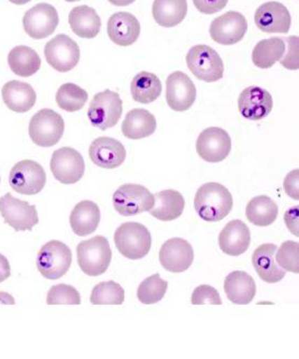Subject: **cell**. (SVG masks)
<instances>
[{
    "instance_id": "36",
    "label": "cell",
    "mask_w": 299,
    "mask_h": 359,
    "mask_svg": "<svg viewBox=\"0 0 299 359\" xmlns=\"http://www.w3.org/2000/svg\"><path fill=\"white\" fill-rule=\"evenodd\" d=\"M167 287V281L163 280L158 273H155L140 283L137 291V297L142 304H155L163 299Z\"/></svg>"
},
{
    "instance_id": "39",
    "label": "cell",
    "mask_w": 299,
    "mask_h": 359,
    "mask_svg": "<svg viewBox=\"0 0 299 359\" xmlns=\"http://www.w3.org/2000/svg\"><path fill=\"white\" fill-rule=\"evenodd\" d=\"M82 302L78 291L72 285H53L47 295V304H71L79 305Z\"/></svg>"
},
{
    "instance_id": "49",
    "label": "cell",
    "mask_w": 299,
    "mask_h": 359,
    "mask_svg": "<svg viewBox=\"0 0 299 359\" xmlns=\"http://www.w3.org/2000/svg\"><path fill=\"white\" fill-rule=\"evenodd\" d=\"M65 1H69V3H75V1H79V0H65Z\"/></svg>"
},
{
    "instance_id": "45",
    "label": "cell",
    "mask_w": 299,
    "mask_h": 359,
    "mask_svg": "<svg viewBox=\"0 0 299 359\" xmlns=\"http://www.w3.org/2000/svg\"><path fill=\"white\" fill-rule=\"evenodd\" d=\"M11 275V269H10L9 261L0 254V283L7 280Z\"/></svg>"
},
{
    "instance_id": "23",
    "label": "cell",
    "mask_w": 299,
    "mask_h": 359,
    "mask_svg": "<svg viewBox=\"0 0 299 359\" xmlns=\"http://www.w3.org/2000/svg\"><path fill=\"white\" fill-rule=\"evenodd\" d=\"M278 247L273 243H265L253 253L251 262L261 280L267 283H277L282 280L286 271L279 266L275 259Z\"/></svg>"
},
{
    "instance_id": "30",
    "label": "cell",
    "mask_w": 299,
    "mask_h": 359,
    "mask_svg": "<svg viewBox=\"0 0 299 359\" xmlns=\"http://www.w3.org/2000/svg\"><path fill=\"white\" fill-rule=\"evenodd\" d=\"M187 0H154L152 13L156 23L163 27H174L187 17Z\"/></svg>"
},
{
    "instance_id": "24",
    "label": "cell",
    "mask_w": 299,
    "mask_h": 359,
    "mask_svg": "<svg viewBox=\"0 0 299 359\" xmlns=\"http://www.w3.org/2000/svg\"><path fill=\"white\" fill-rule=\"evenodd\" d=\"M101 221V212L95 202H79L70 216V224L75 235L86 237L96 231Z\"/></svg>"
},
{
    "instance_id": "48",
    "label": "cell",
    "mask_w": 299,
    "mask_h": 359,
    "mask_svg": "<svg viewBox=\"0 0 299 359\" xmlns=\"http://www.w3.org/2000/svg\"><path fill=\"white\" fill-rule=\"evenodd\" d=\"M10 3L15 4V5H25V4L29 3L32 0H9Z\"/></svg>"
},
{
    "instance_id": "4",
    "label": "cell",
    "mask_w": 299,
    "mask_h": 359,
    "mask_svg": "<svg viewBox=\"0 0 299 359\" xmlns=\"http://www.w3.org/2000/svg\"><path fill=\"white\" fill-rule=\"evenodd\" d=\"M72 264V252L63 242L53 240L46 243L37 254L36 265L39 273L49 280L63 277Z\"/></svg>"
},
{
    "instance_id": "5",
    "label": "cell",
    "mask_w": 299,
    "mask_h": 359,
    "mask_svg": "<svg viewBox=\"0 0 299 359\" xmlns=\"http://www.w3.org/2000/svg\"><path fill=\"white\" fill-rule=\"evenodd\" d=\"M64 133L62 116L50 109H43L29 122V134L32 142L43 148H50L60 142Z\"/></svg>"
},
{
    "instance_id": "14",
    "label": "cell",
    "mask_w": 299,
    "mask_h": 359,
    "mask_svg": "<svg viewBox=\"0 0 299 359\" xmlns=\"http://www.w3.org/2000/svg\"><path fill=\"white\" fill-rule=\"evenodd\" d=\"M246 18L237 11H230L211 22L209 34L214 41L221 45H235L242 41L247 32Z\"/></svg>"
},
{
    "instance_id": "34",
    "label": "cell",
    "mask_w": 299,
    "mask_h": 359,
    "mask_svg": "<svg viewBox=\"0 0 299 359\" xmlns=\"http://www.w3.org/2000/svg\"><path fill=\"white\" fill-rule=\"evenodd\" d=\"M278 213V205L267 196H255L246 206L247 219L258 227H267L274 223Z\"/></svg>"
},
{
    "instance_id": "27",
    "label": "cell",
    "mask_w": 299,
    "mask_h": 359,
    "mask_svg": "<svg viewBox=\"0 0 299 359\" xmlns=\"http://www.w3.org/2000/svg\"><path fill=\"white\" fill-rule=\"evenodd\" d=\"M154 206L150 214L158 221H175L185 210V199L176 190H163L154 194Z\"/></svg>"
},
{
    "instance_id": "20",
    "label": "cell",
    "mask_w": 299,
    "mask_h": 359,
    "mask_svg": "<svg viewBox=\"0 0 299 359\" xmlns=\"http://www.w3.org/2000/svg\"><path fill=\"white\" fill-rule=\"evenodd\" d=\"M89 156L95 165L113 170L124 163L126 149L122 142L110 137H99L89 147Z\"/></svg>"
},
{
    "instance_id": "13",
    "label": "cell",
    "mask_w": 299,
    "mask_h": 359,
    "mask_svg": "<svg viewBox=\"0 0 299 359\" xmlns=\"http://www.w3.org/2000/svg\"><path fill=\"white\" fill-rule=\"evenodd\" d=\"M231 151V138L221 127H209L200 134L197 152L200 158L209 163H219Z\"/></svg>"
},
{
    "instance_id": "44",
    "label": "cell",
    "mask_w": 299,
    "mask_h": 359,
    "mask_svg": "<svg viewBox=\"0 0 299 359\" xmlns=\"http://www.w3.org/2000/svg\"><path fill=\"white\" fill-rule=\"evenodd\" d=\"M284 222L288 231L299 238V205L293 206L285 212Z\"/></svg>"
},
{
    "instance_id": "2",
    "label": "cell",
    "mask_w": 299,
    "mask_h": 359,
    "mask_svg": "<svg viewBox=\"0 0 299 359\" xmlns=\"http://www.w3.org/2000/svg\"><path fill=\"white\" fill-rule=\"evenodd\" d=\"M115 245L123 257L136 261L144 259L151 250L152 237L146 226L139 223H124L114 233Z\"/></svg>"
},
{
    "instance_id": "19",
    "label": "cell",
    "mask_w": 299,
    "mask_h": 359,
    "mask_svg": "<svg viewBox=\"0 0 299 359\" xmlns=\"http://www.w3.org/2000/svg\"><path fill=\"white\" fill-rule=\"evenodd\" d=\"M255 23L265 33L287 34L292 25V18L284 5L270 1L263 4L256 10Z\"/></svg>"
},
{
    "instance_id": "25",
    "label": "cell",
    "mask_w": 299,
    "mask_h": 359,
    "mask_svg": "<svg viewBox=\"0 0 299 359\" xmlns=\"http://www.w3.org/2000/svg\"><path fill=\"white\" fill-rule=\"evenodd\" d=\"M223 289L228 299L235 304H249L256 295V283L245 271H233L228 275Z\"/></svg>"
},
{
    "instance_id": "1",
    "label": "cell",
    "mask_w": 299,
    "mask_h": 359,
    "mask_svg": "<svg viewBox=\"0 0 299 359\" xmlns=\"http://www.w3.org/2000/svg\"><path fill=\"white\" fill-rule=\"evenodd\" d=\"M232 208V194L218 182L204 184L194 198V208L197 215L206 222L223 221Z\"/></svg>"
},
{
    "instance_id": "38",
    "label": "cell",
    "mask_w": 299,
    "mask_h": 359,
    "mask_svg": "<svg viewBox=\"0 0 299 359\" xmlns=\"http://www.w3.org/2000/svg\"><path fill=\"white\" fill-rule=\"evenodd\" d=\"M275 259L285 271L299 273V242H283L280 249L277 250Z\"/></svg>"
},
{
    "instance_id": "6",
    "label": "cell",
    "mask_w": 299,
    "mask_h": 359,
    "mask_svg": "<svg viewBox=\"0 0 299 359\" xmlns=\"http://www.w3.org/2000/svg\"><path fill=\"white\" fill-rule=\"evenodd\" d=\"M186 60L192 74L200 81L214 83L223 77V62L221 55L209 46H194L188 53Z\"/></svg>"
},
{
    "instance_id": "42",
    "label": "cell",
    "mask_w": 299,
    "mask_h": 359,
    "mask_svg": "<svg viewBox=\"0 0 299 359\" xmlns=\"http://www.w3.org/2000/svg\"><path fill=\"white\" fill-rule=\"evenodd\" d=\"M228 1L229 0H193V4L200 13L214 15L221 11L228 5Z\"/></svg>"
},
{
    "instance_id": "28",
    "label": "cell",
    "mask_w": 299,
    "mask_h": 359,
    "mask_svg": "<svg viewBox=\"0 0 299 359\" xmlns=\"http://www.w3.org/2000/svg\"><path fill=\"white\" fill-rule=\"evenodd\" d=\"M155 130V116L144 109H134L130 111L122 125L124 136L132 140L151 136Z\"/></svg>"
},
{
    "instance_id": "10",
    "label": "cell",
    "mask_w": 299,
    "mask_h": 359,
    "mask_svg": "<svg viewBox=\"0 0 299 359\" xmlns=\"http://www.w3.org/2000/svg\"><path fill=\"white\" fill-rule=\"evenodd\" d=\"M50 170L53 177L61 184H76L84 176L85 161L77 150L64 147L53 152Z\"/></svg>"
},
{
    "instance_id": "26",
    "label": "cell",
    "mask_w": 299,
    "mask_h": 359,
    "mask_svg": "<svg viewBox=\"0 0 299 359\" xmlns=\"http://www.w3.org/2000/svg\"><path fill=\"white\" fill-rule=\"evenodd\" d=\"M6 106L17 113H25L31 110L36 102V93L27 83L11 81L1 90Z\"/></svg>"
},
{
    "instance_id": "11",
    "label": "cell",
    "mask_w": 299,
    "mask_h": 359,
    "mask_svg": "<svg viewBox=\"0 0 299 359\" xmlns=\"http://www.w3.org/2000/svg\"><path fill=\"white\" fill-rule=\"evenodd\" d=\"M0 214L6 223L17 231H31L39 222L36 208L11 194L0 198Z\"/></svg>"
},
{
    "instance_id": "17",
    "label": "cell",
    "mask_w": 299,
    "mask_h": 359,
    "mask_svg": "<svg viewBox=\"0 0 299 359\" xmlns=\"http://www.w3.org/2000/svg\"><path fill=\"white\" fill-rule=\"evenodd\" d=\"M193 261V248L187 240L172 238L160 248V265L170 273H183L190 269Z\"/></svg>"
},
{
    "instance_id": "18",
    "label": "cell",
    "mask_w": 299,
    "mask_h": 359,
    "mask_svg": "<svg viewBox=\"0 0 299 359\" xmlns=\"http://www.w3.org/2000/svg\"><path fill=\"white\" fill-rule=\"evenodd\" d=\"M237 106L243 118L249 121H260L272 111L273 99L266 89L249 86L239 95Z\"/></svg>"
},
{
    "instance_id": "40",
    "label": "cell",
    "mask_w": 299,
    "mask_h": 359,
    "mask_svg": "<svg viewBox=\"0 0 299 359\" xmlns=\"http://www.w3.org/2000/svg\"><path fill=\"white\" fill-rule=\"evenodd\" d=\"M283 39L286 43L287 51L280 60L281 65L286 69L296 71L299 69V37L288 36Z\"/></svg>"
},
{
    "instance_id": "21",
    "label": "cell",
    "mask_w": 299,
    "mask_h": 359,
    "mask_svg": "<svg viewBox=\"0 0 299 359\" xmlns=\"http://www.w3.org/2000/svg\"><path fill=\"white\" fill-rule=\"evenodd\" d=\"M219 248L230 257H239L247 251L251 245V233L242 221L229 222L219 235Z\"/></svg>"
},
{
    "instance_id": "16",
    "label": "cell",
    "mask_w": 299,
    "mask_h": 359,
    "mask_svg": "<svg viewBox=\"0 0 299 359\" xmlns=\"http://www.w3.org/2000/svg\"><path fill=\"white\" fill-rule=\"evenodd\" d=\"M197 99V88L191 79L183 72H174L166 81V100L176 112L189 110Z\"/></svg>"
},
{
    "instance_id": "9",
    "label": "cell",
    "mask_w": 299,
    "mask_h": 359,
    "mask_svg": "<svg viewBox=\"0 0 299 359\" xmlns=\"http://www.w3.org/2000/svg\"><path fill=\"white\" fill-rule=\"evenodd\" d=\"M46 180L43 166L32 160L21 161L15 164L9 175L11 188L25 196L39 194L45 187Z\"/></svg>"
},
{
    "instance_id": "29",
    "label": "cell",
    "mask_w": 299,
    "mask_h": 359,
    "mask_svg": "<svg viewBox=\"0 0 299 359\" xmlns=\"http://www.w3.org/2000/svg\"><path fill=\"white\" fill-rule=\"evenodd\" d=\"M71 29L82 39H95L101 29V19L96 10L88 6L74 8L69 15Z\"/></svg>"
},
{
    "instance_id": "43",
    "label": "cell",
    "mask_w": 299,
    "mask_h": 359,
    "mask_svg": "<svg viewBox=\"0 0 299 359\" xmlns=\"http://www.w3.org/2000/svg\"><path fill=\"white\" fill-rule=\"evenodd\" d=\"M283 188L291 199L299 200V168L291 170L285 177Z\"/></svg>"
},
{
    "instance_id": "15",
    "label": "cell",
    "mask_w": 299,
    "mask_h": 359,
    "mask_svg": "<svg viewBox=\"0 0 299 359\" xmlns=\"http://www.w3.org/2000/svg\"><path fill=\"white\" fill-rule=\"evenodd\" d=\"M57 11L49 4L34 6L23 17L25 31L34 39H43L50 36L57 29Z\"/></svg>"
},
{
    "instance_id": "31",
    "label": "cell",
    "mask_w": 299,
    "mask_h": 359,
    "mask_svg": "<svg viewBox=\"0 0 299 359\" xmlns=\"http://www.w3.org/2000/svg\"><path fill=\"white\" fill-rule=\"evenodd\" d=\"M8 65L18 76L29 77L39 72L41 61L34 49L27 46H17L8 55Z\"/></svg>"
},
{
    "instance_id": "33",
    "label": "cell",
    "mask_w": 299,
    "mask_h": 359,
    "mask_svg": "<svg viewBox=\"0 0 299 359\" xmlns=\"http://www.w3.org/2000/svg\"><path fill=\"white\" fill-rule=\"evenodd\" d=\"M132 99L142 104L154 102L162 94V83L153 73L140 72L130 85Z\"/></svg>"
},
{
    "instance_id": "46",
    "label": "cell",
    "mask_w": 299,
    "mask_h": 359,
    "mask_svg": "<svg viewBox=\"0 0 299 359\" xmlns=\"http://www.w3.org/2000/svg\"><path fill=\"white\" fill-rule=\"evenodd\" d=\"M0 303L1 304H15V299L6 292H0Z\"/></svg>"
},
{
    "instance_id": "41",
    "label": "cell",
    "mask_w": 299,
    "mask_h": 359,
    "mask_svg": "<svg viewBox=\"0 0 299 359\" xmlns=\"http://www.w3.org/2000/svg\"><path fill=\"white\" fill-rule=\"evenodd\" d=\"M191 302L193 305H221V299L215 287H211V285H200L193 291Z\"/></svg>"
},
{
    "instance_id": "37",
    "label": "cell",
    "mask_w": 299,
    "mask_h": 359,
    "mask_svg": "<svg viewBox=\"0 0 299 359\" xmlns=\"http://www.w3.org/2000/svg\"><path fill=\"white\" fill-rule=\"evenodd\" d=\"M124 301V289L114 281L99 283L91 292L90 302L95 305H120Z\"/></svg>"
},
{
    "instance_id": "8",
    "label": "cell",
    "mask_w": 299,
    "mask_h": 359,
    "mask_svg": "<svg viewBox=\"0 0 299 359\" xmlns=\"http://www.w3.org/2000/svg\"><path fill=\"white\" fill-rule=\"evenodd\" d=\"M154 202V194L141 184H123L113 196L115 211L123 216H134L150 212Z\"/></svg>"
},
{
    "instance_id": "35",
    "label": "cell",
    "mask_w": 299,
    "mask_h": 359,
    "mask_svg": "<svg viewBox=\"0 0 299 359\" xmlns=\"http://www.w3.org/2000/svg\"><path fill=\"white\" fill-rule=\"evenodd\" d=\"M88 94L82 87L73 83H67L57 89L55 95L57 106L67 112H76L82 110L86 104Z\"/></svg>"
},
{
    "instance_id": "12",
    "label": "cell",
    "mask_w": 299,
    "mask_h": 359,
    "mask_svg": "<svg viewBox=\"0 0 299 359\" xmlns=\"http://www.w3.org/2000/svg\"><path fill=\"white\" fill-rule=\"evenodd\" d=\"M46 60L57 72H69L79 62L81 50L76 41L60 34L47 43L45 47Z\"/></svg>"
},
{
    "instance_id": "7",
    "label": "cell",
    "mask_w": 299,
    "mask_h": 359,
    "mask_svg": "<svg viewBox=\"0 0 299 359\" xmlns=\"http://www.w3.org/2000/svg\"><path fill=\"white\" fill-rule=\"evenodd\" d=\"M88 118L92 126L106 130L120 122L123 113V101L114 91H101L91 100L88 109Z\"/></svg>"
},
{
    "instance_id": "32",
    "label": "cell",
    "mask_w": 299,
    "mask_h": 359,
    "mask_svg": "<svg viewBox=\"0 0 299 359\" xmlns=\"http://www.w3.org/2000/svg\"><path fill=\"white\" fill-rule=\"evenodd\" d=\"M285 53V41L280 37L263 39L255 46L251 60L259 69H270L277 62H280Z\"/></svg>"
},
{
    "instance_id": "22",
    "label": "cell",
    "mask_w": 299,
    "mask_h": 359,
    "mask_svg": "<svg viewBox=\"0 0 299 359\" xmlns=\"http://www.w3.org/2000/svg\"><path fill=\"white\" fill-rule=\"evenodd\" d=\"M140 23L134 15L118 13L108 21V35L111 41L122 47H127L139 39Z\"/></svg>"
},
{
    "instance_id": "47",
    "label": "cell",
    "mask_w": 299,
    "mask_h": 359,
    "mask_svg": "<svg viewBox=\"0 0 299 359\" xmlns=\"http://www.w3.org/2000/svg\"><path fill=\"white\" fill-rule=\"evenodd\" d=\"M134 1L136 0H109V3L118 6V7H126V6L132 5Z\"/></svg>"
},
{
    "instance_id": "3",
    "label": "cell",
    "mask_w": 299,
    "mask_h": 359,
    "mask_svg": "<svg viewBox=\"0 0 299 359\" xmlns=\"http://www.w3.org/2000/svg\"><path fill=\"white\" fill-rule=\"evenodd\" d=\"M77 262L83 273L91 277L108 271L112 261V251L106 238L102 236L82 241L77 245Z\"/></svg>"
}]
</instances>
